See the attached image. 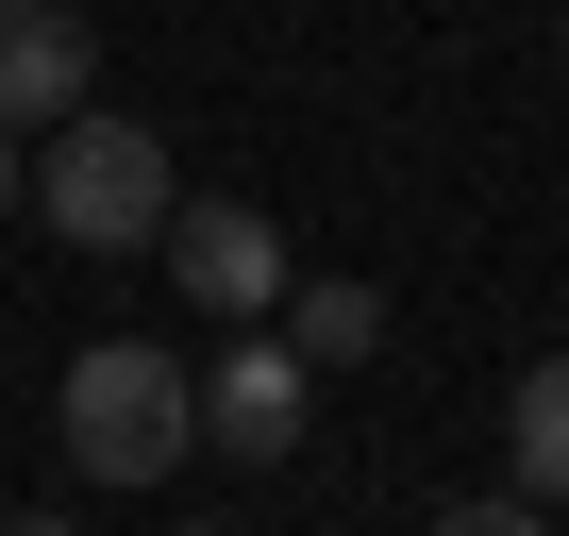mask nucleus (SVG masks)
I'll return each instance as SVG.
<instances>
[{
	"label": "nucleus",
	"instance_id": "f257e3e1",
	"mask_svg": "<svg viewBox=\"0 0 569 536\" xmlns=\"http://www.w3.org/2000/svg\"><path fill=\"white\" fill-rule=\"evenodd\" d=\"M51 419H68V469H84V486H168V469L201 453V369L151 353V336H84Z\"/></svg>",
	"mask_w": 569,
	"mask_h": 536
},
{
	"label": "nucleus",
	"instance_id": "f03ea898",
	"mask_svg": "<svg viewBox=\"0 0 569 536\" xmlns=\"http://www.w3.org/2000/svg\"><path fill=\"white\" fill-rule=\"evenodd\" d=\"M18 201H34L68 251H151L184 185H168V135H134V118H101V101H84V118H51V135H34V185H18Z\"/></svg>",
	"mask_w": 569,
	"mask_h": 536
},
{
	"label": "nucleus",
	"instance_id": "7ed1b4c3",
	"mask_svg": "<svg viewBox=\"0 0 569 536\" xmlns=\"http://www.w3.org/2000/svg\"><path fill=\"white\" fill-rule=\"evenodd\" d=\"M151 251H168V286H184L201 319H268L284 286H302V268H284V235H268L251 201H168V235H151Z\"/></svg>",
	"mask_w": 569,
	"mask_h": 536
},
{
	"label": "nucleus",
	"instance_id": "20e7f679",
	"mask_svg": "<svg viewBox=\"0 0 569 536\" xmlns=\"http://www.w3.org/2000/svg\"><path fill=\"white\" fill-rule=\"evenodd\" d=\"M84 85H101L84 0H0V135H51V118H84Z\"/></svg>",
	"mask_w": 569,
	"mask_h": 536
},
{
	"label": "nucleus",
	"instance_id": "39448f33",
	"mask_svg": "<svg viewBox=\"0 0 569 536\" xmlns=\"http://www.w3.org/2000/svg\"><path fill=\"white\" fill-rule=\"evenodd\" d=\"M302 419H319V369L284 353V336L218 353V386H201V436H218L234 469H284V453H302Z\"/></svg>",
	"mask_w": 569,
	"mask_h": 536
},
{
	"label": "nucleus",
	"instance_id": "423d86ee",
	"mask_svg": "<svg viewBox=\"0 0 569 536\" xmlns=\"http://www.w3.org/2000/svg\"><path fill=\"white\" fill-rule=\"evenodd\" d=\"M502 453H519V503L552 519V503H569V353H536V369L502 386Z\"/></svg>",
	"mask_w": 569,
	"mask_h": 536
},
{
	"label": "nucleus",
	"instance_id": "0eeeda50",
	"mask_svg": "<svg viewBox=\"0 0 569 536\" xmlns=\"http://www.w3.org/2000/svg\"><path fill=\"white\" fill-rule=\"evenodd\" d=\"M284 353H302V369H369L386 353V286H352V268L284 286Z\"/></svg>",
	"mask_w": 569,
	"mask_h": 536
},
{
	"label": "nucleus",
	"instance_id": "6e6552de",
	"mask_svg": "<svg viewBox=\"0 0 569 536\" xmlns=\"http://www.w3.org/2000/svg\"><path fill=\"white\" fill-rule=\"evenodd\" d=\"M436 536H552V519H536V503H519V486H502V503H452V519H436Z\"/></svg>",
	"mask_w": 569,
	"mask_h": 536
},
{
	"label": "nucleus",
	"instance_id": "1a4fd4ad",
	"mask_svg": "<svg viewBox=\"0 0 569 536\" xmlns=\"http://www.w3.org/2000/svg\"><path fill=\"white\" fill-rule=\"evenodd\" d=\"M18 185H34V135H0V218H18Z\"/></svg>",
	"mask_w": 569,
	"mask_h": 536
},
{
	"label": "nucleus",
	"instance_id": "9d476101",
	"mask_svg": "<svg viewBox=\"0 0 569 536\" xmlns=\"http://www.w3.org/2000/svg\"><path fill=\"white\" fill-rule=\"evenodd\" d=\"M0 536H84V519H51V503H34V519H0Z\"/></svg>",
	"mask_w": 569,
	"mask_h": 536
}]
</instances>
